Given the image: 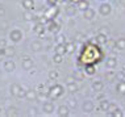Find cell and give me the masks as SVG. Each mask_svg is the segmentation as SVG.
<instances>
[{"label":"cell","mask_w":125,"mask_h":117,"mask_svg":"<svg viewBox=\"0 0 125 117\" xmlns=\"http://www.w3.org/2000/svg\"><path fill=\"white\" fill-rule=\"evenodd\" d=\"M111 5L108 4V3H104V4H101L100 5V8H99V12H100V15L101 16H108L111 13Z\"/></svg>","instance_id":"cell-1"},{"label":"cell","mask_w":125,"mask_h":117,"mask_svg":"<svg viewBox=\"0 0 125 117\" xmlns=\"http://www.w3.org/2000/svg\"><path fill=\"white\" fill-rule=\"evenodd\" d=\"M22 68H25V70H30L33 67V61L29 58V57H25L24 59H22Z\"/></svg>","instance_id":"cell-2"},{"label":"cell","mask_w":125,"mask_h":117,"mask_svg":"<svg viewBox=\"0 0 125 117\" xmlns=\"http://www.w3.org/2000/svg\"><path fill=\"white\" fill-rule=\"evenodd\" d=\"M11 39L12 41H15V42H17V41H20L21 39V37H22V34H21V32L20 30H17V29H15V30H12L11 32Z\"/></svg>","instance_id":"cell-3"},{"label":"cell","mask_w":125,"mask_h":117,"mask_svg":"<svg viewBox=\"0 0 125 117\" xmlns=\"http://www.w3.org/2000/svg\"><path fill=\"white\" fill-rule=\"evenodd\" d=\"M83 111L84 112H92L94 111V103L87 100V101L83 103Z\"/></svg>","instance_id":"cell-4"},{"label":"cell","mask_w":125,"mask_h":117,"mask_svg":"<svg viewBox=\"0 0 125 117\" xmlns=\"http://www.w3.org/2000/svg\"><path fill=\"white\" fill-rule=\"evenodd\" d=\"M117 66V59L111 57V58H107V67L108 68H115Z\"/></svg>","instance_id":"cell-5"},{"label":"cell","mask_w":125,"mask_h":117,"mask_svg":"<svg viewBox=\"0 0 125 117\" xmlns=\"http://www.w3.org/2000/svg\"><path fill=\"white\" fill-rule=\"evenodd\" d=\"M22 5H24L25 9L32 11V9L34 8V1H33V0H22Z\"/></svg>","instance_id":"cell-6"},{"label":"cell","mask_w":125,"mask_h":117,"mask_svg":"<svg viewBox=\"0 0 125 117\" xmlns=\"http://www.w3.org/2000/svg\"><path fill=\"white\" fill-rule=\"evenodd\" d=\"M43 111H45L46 113H52L54 111V104L53 103H50V101H46V103H43Z\"/></svg>","instance_id":"cell-7"},{"label":"cell","mask_w":125,"mask_h":117,"mask_svg":"<svg viewBox=\"0 0 125 117\" xmlns=\"http://www.w3.org/2000/svg\"><path fill=\"white\" fill-rule=\"evenodd\" d=\"M94 16H95V11H94V9L87 8L86 11H84V19L91 20V19H94Z\"/></svg>","instance_id":"cell-8"},{"label":"cell","mask_w":125,"mask_h":117,"mask_svg":"<svg viewBox=\"0 0 125 117\" xmlns=\"http://www.w3.org/2000/svg\"><path fill=\"white\" fill-rule=\"evenodd\" d=\"M15 67H16V66H15V63H13L12 61H7V62L4 63V68L7 70V71H9V72L13 71V70H15Z\"/></svg>","instance_id":"cell-9"},{"label":"cell","mask_w":125,"mask_h":117,"mask_svg":"<svg viewBox=\"0 0 125 117\" xmlns=\"http://www.w3.org/2000/svg\"><path fill=\"white\" fill-rule=\"evenodd\" d=\"M78 8L82 9V11H86V9L88 8V1H86V0H79V1H78Z\"/></svg>","instance_id":"cell-10"},{"label":"cell","mask_w":125,"mask_h":117,"mask_svg":"<svg viewBox=\"0 0 125 117\" xmlns=\"http://www.w3.org/2000/svg\"><path fill=\"white\" fill-rule=\"evenodd\" d=\"M67 115H69V108L65 105L59 107L58 108V116H67Z\"/></svg>","instance_id":"cell-11"},{"label":"cell","mask_w":125,"mask_h":117,"mask_svg":"<svg viewBox=\"0 0 125 117\" xmlns=\"http://www.w3.org/2000/svg\"><path fill=\"white\" fill-rule=\"evenodd\" d=\"M55 53H57V54L63 55V54L66 53V46H65V45H62V43H59V45L55 48Z\"/></svg>","instance_id":"cell-12"},{"label":"cell","mask_w":125,"mask_h":117,"mask_svg":"<svg viewBox=\"0 0 125 117\" xmlns=\"http://www.w3.org/2000/svg\"><path fill=\"white\" fill-rule=\"evenodd\" d=\"M96 41L99 42L100 45H103V43H107L108 38H107V36H104V34H97L96 36Z\"/></svg>","instance_id":"cell-13"},{"label":"cell","mask_w":125,"mask_h":117,"mask_svg":"<svg viewBox=\"0 0 125 117\" xmlns=\"http://www.w3.org/2000/svg\"><path fill=\"white\" fill-rule=\"evenodd\" d=\"M116 48H117V49H120V50H124V49H125V38L117 39V42H116Z\"/></svg>","instance_id":"cell-14"},{"label":"cell","mask_w":125,"mask_h":117,"mask_svg":"<svg viewBox=\"0 0 125 117\" xmlns=\"http://www.w3.org/2000/svg\"><path fill=\"white\" fill-rule=\"evenodd\" d=\"M92 87H94V89H95V91H101V89H103V87H104V84H103V82L97 80V82L94 83Z\"/></svg>","instance_id":"cell-15"},{"label":"cell","mask_w":125,"mask_h":117,"mask_svg":"<svg viewBox=\"0 0 125 117\" xmlns=\"http://www.w3.org/2000/svg\"><path fill=\"white\" fill-rule=\"evenodd\" d=\"M117 91L120 93H125V80H121L119 84H117Z\"/></svg>","instance_id":"cell-16"},{"label":"cell","mask_w":125,"mask_h":117,"mask_svg":"<svg viewBox=\"0 0 125 117\" xmlns=\"http://www.w3.org/2000/svg\"><path fill=\"white\" fill-rule=\"evenodd\" d=\"M20 88H21V87H20L19 84H12V87H11V92L13 93V95L17 96V93H19V91H20Z\"/></svg>","instance_id":"cell-17"},{"label":"cell","mask_w":125,"mask_h":117,"mask_svg":"<svg viewBox=\"0 0 125 117\" xmlns=\"http://www.w3.org/2000/svg\"><path fill=\"white\" fill-rule=\"evenodd\" d=\"M52 92H53L54 96H61V95H62V92H63V89H62V87H61V86H55V92H54V91H52Z\"/></svg>","instance_id":"cell-18"},{"label":"cell","mask_w":125,"mask_h":117,"mask_svg":"<svg viewBox=\"0 0 125 117\" xmlns=\"http://www.w3.org/2000/svg\"><path fill=\"white\" fill-rule=\"evenodd\" d=\"M108 107H109V103H108L107 100H101L100 101V108L103 109V111H107Z\"/></svg>","instance_id":"cell-19"},{"label":"cell","mask_w":125,"mask_h":117,"mask_svg":"<svg viewBox=\"0 0 125 117\" xmlns=\"http://www.w3.org/2000/svg\"><path fill=\"white\" fill-rule=\"evenodd\" d=\"M67 89L71 91V92H74V91H76V89H78V86L75 84V83H69V84H67Z\"/></svg>","instance_id":"cell-20"},{"label":"cell","mask_w":125,"mask_h":117,"mask_svg":"<svg viewBox=\"0 0 125 117\" xmlns=\"http://www.w3.org/2000/svg\"><path fill=\"white\" fill-rule=\"evenodd\" d=\"M25 98H28L29 100H33L36 98V92L34 91H28V92H26V95H25Z\"/></svg>","instance_id":"cell-21"},{"label":"cell","mask_w":125,"mask_h":117,"mask_svg":"<svg viewBox=\"0 0 125 117\" xmlns=\"http://www.w3.org/2000/svg\"><path fill=\"white\" fill-rule=\"evenodd\" d=\"M40 49H41V43H40V42H33V43H32V50L38 51Z\"/></svg>","instance_id":"cell-22"},{"label":"cell","mask_w":125,"mask_h":117,"mask_svg":"<svg viewBox=\"0 0 125 117\" xmlns=\"http://www.w3.org/2000/svg\"><path fill=\"white\" fill-rule=\"evenodd\" d=\"M34 32L38 33V34H41V33H43V26H42L41 24H38V25L34 28Z\"/></svg>","instance_id":"cell-23"},{"label":"cell","mask_w":125,"mask_h":117,"mask_svg":"<svg viewBox=\"0 0 125 117\" xmlns=\"http://www.w3.org/2000/svg\"><path fill=\"white\" fill-rule=\"evenodd\" d=\"M53 59H54V62H55V63H61V62H62V55H61V54H55Z\"/></svg>","instance_id":"cell-24"},{"label":"cell","mask_w":125,"mask_h":117,"mask_svg":"<svg viewBox=\"0 0 125 117\" xmlns=\"http://www.w3.org/2000/svg\"><path fill=\"white\" fill-rule=\"evenodd\" d=\"M116 109H117V107H116V105H111V104H109V107H108L107 111H109V113L112 115V113H113L115 111H116Z\"/></svg>","instance_id":"cell-25"},{"label":"cell","mask_w":125,"mask_h":117,"mask_svg":"<svg viewBox=\"0 0 125 117\" xmlns=\"http://www.w3.org/2000/svg\"><path fill=\"white\" fill-rule=\"evenodd\" d=\"M25 95H26V92H25L22 88H20V91H19V93H17V96H19V98H24Z\"/></svg>","instance_id":"cell-26"},{"label":"cell","mask_w":125,"mask_h":117,"mask_svg":"<svg viewBox=\"0 0 125 117\" xmlns=\"http://www.w3.org/2000/svg\"><path fill=\"white\" fill-rule=\"evenodd\" d=\"M57 76H58V74H57L55 71H52V72L49 74V78H50V79H55Z\"/></svg>","instance_id":"cell-27"},{"label":"cell","mask_w":125,"mask_h":117,"mask_svg":"<svg viewBox=\"0 0 125 117\" xmlns=\"http://www.w3.org/2000/svg\"><path fill=\"white\" fill-rule=\"evenodd\" d=\"M74 50V45L73 43H69V45L66 46V51H73Z\"/></svg>","instance_id":"cell-28"},{"label":"cell","mask_w":125,"mask_h":117,"mask_svg":"<svg viewBox=\"0 0 125 117\" xmlns=\"http://www.w3.org/2000/svg\"><path fill=\"white\" fill-rule=\"evenodd\" d=\"M112 115H113V116H120V117H121V116H123V113L120 112V109H119V108H117V109H116V112H113Z\"/></svg>","instance_id":"cell-29"},{"label":"cell","mask_w":125,"mask_h":117,"mask_svg":"<svg viewBox=\"0 0 125 117\" xmlns=\"http://www.w3.org/2000/svg\"><path fill=\"white\" fill-rule=\"evenodd\" d=\"M116 76H117V78H120V80H124V74H123V72H117Z\"/></svg>","instance_id":"cell-30"},{"label":"cell","mask_w":125,"mask_h":117,"mask_svg":"<svg viewBox=\"0 0 125 117\" xmlns=\"http://www.w3.org/2000/svg\"><path fill=\"white\" fill-rule=\"evenodd\" d=\"M87 71H88V74H94V72H95V70H94V67H91V66H90V67L87 68Z\"/></svg>","instance_id":"cell-31"},{"label":"cell","mask_w":125,"mask_h":117,"mask_svg":"<svg viewBox=\"0 0 125 117\" xmlns=\"http://www.w3.org/2000/svg\"><path fill=\"white\" fill-rule=\"evenodd\" d=\"M5 45H7L5 41H4V39H1V41H0V46H1V49H4V48H5Z\"/></svg>","instance_id":"cell-32"},{"label":"cell","mask_w":125,"mask_h":117,"mask_svg":"<svg viewBox=\"0 0 125 117\" xmlns=\"http://www.w3.org/2000/svg\"><path fill=\"white\" fill-rule=\"evenodd\" d=\"M69 104H70V107H75V105H76V103L74 101V100H70V103H69Z\"/></svg>","instance_id":"cell-33"},{"label":"cell","mask_w":125,"mask_h":117,"mask_svg":"<svg viewBox=\"0 0 125 117\" xmlns=\"http://www.w3.org/2000/svg\"><path fill=\"white\" fill-rule=\"evenodd\" d=\"M58 42H59V43H63V38H62V36H59V37H58Z\"/></svg>","instance_id":"cell-34"},{"label":"cell","mask_w":125,"mask_h":117,"mask_svg":"<svg viewBox=\"0 0 125 117\" xmlns=\"http://www.w3.org/2000/svg\"><path fill=\"white\" fill-rule=\"evenodd\" d=\"M25 19H26V20H32V16H30V15H29V13H28V15H26V16H25Z\"/></svg>","instance_id":"cell-35"},{"label":"cell","mask_w":125,"mask_h":117,"mask_svg":"<svg viewBox=\"0 0 125 117\" xmlns=\"http://www.w3.org/2000/svg\"><path fill=\"white\" fill-rule=\"evenodd\" d=\"M123 3H124V4H125V0H123Z\"/></svg>","instance_id":"cell-36"},{"label":"cell","mask_w":125,"mask_h":117,"mask_svg":"<svg viewBox=\"0 0 125 117\" xmlns=\"http://www.w3.org/2000/svg\"><path fill=\"white\" fill-rule=\"evenodd\" d=\"M73 1H75V0H73ZM76 1H79V0H76Z\"/></svg>","instance_id":"cell-37"}]
</instances>
